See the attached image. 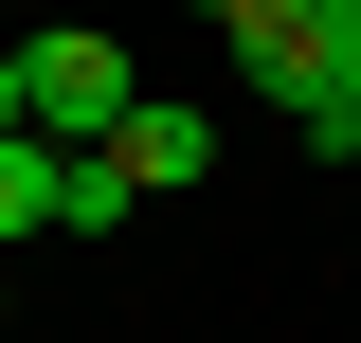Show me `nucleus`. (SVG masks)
I'll return each instance as SVG.
<instances>
[{"mask_svg": "<svg viewBox=\"0 0 361 343\" xmlns=\"http://www.w3.org/2000/svg\"><path fill=\"white\" fill-rule=\"evenodd\" d=\"M54 163H73V145H37V127L0 145V235H37V217H54Z\"/></svg>", "mask_w": 361, "mask_h": 343, "instance_id": "4", "label": "nucleus"}, {"mask_svg": "<svg viewBox=\"0 0 361 343\" xmlns=\"http://www.w3.org/2000/svg\"><path fill=\"white\" fill-rule=\"evenodd\" d=\"M109 163H127L145 199H199V181H217V127H199L180 90H145V109H127V145H109Z\"/></svg>", "mask_w": 361, "mask_h": 343, "instance_id": "2", "label": "nucleus"}, {"mask_svg": "<svg viewBox=\"0 0 361 343\" xmlns=\"http://www.w3.org/2000/svg\"><path fill=\"white\" fill-rule=\"evenodd\" d=\"M18 90H37V145H127V109H145L127 37H90V18H37L18 37Z\"/></svg>", "mask_w": 361, "mask_h": 343, "instance_id": "1", "label": "nucleus"}, {"mask_svg": "<svg viewBox=\"0 0 361 343\" xmlns=\"http://www.w3.org/2000/svg\"><path fill=\"white\" fill-rule=\"evenodd\" d=\"M127 199H145V181L109 163V145H73V163H54V235H109V217H127Z\"/></svg>", "mask_w": 361, "mask_h": 343, "instance_id": "3", "label": "nucleus"}, {"mask_svg": "<svg viewBox=\"0 0 361 343\" xmlns=\"http://www.w3.org/2000/svg\"><path fill=\"white\" fill-rule=\"evenodd\" d=\"M18 127H37V90H18V37H0V145H18Z\"/></svg>", "mask_w": 361, "mask_h": 343, "instance_id": "5", "label": "nucleus"}]
</instances>
